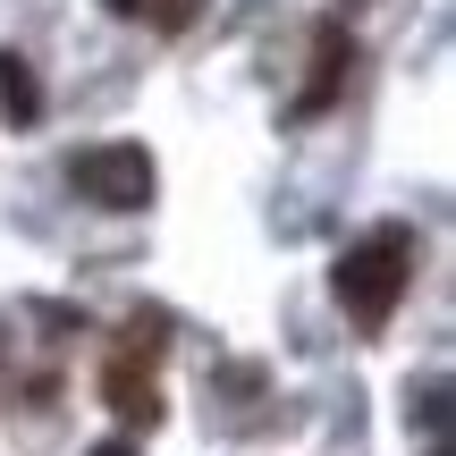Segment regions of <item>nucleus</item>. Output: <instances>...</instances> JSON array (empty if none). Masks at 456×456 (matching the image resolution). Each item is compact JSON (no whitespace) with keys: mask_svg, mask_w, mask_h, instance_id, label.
Wrapping results in <instances>:
<instances>
[{"mask_svg":"<svg viewBox=\"0 0 456 456\" xmlns=\"http://www.w3.org/2000/svg\"><path fill=\"white\" fill-rule=\"evenodd\" d=\"M135 17H152L161 34H186V26L203 17V0H135Z\"/></svg>","mask_w":456,"mask_h":456,"instance_id":"6","label":"nucleus"},{"mask_svg":"<svg viewBox=\"0 0 456 456\" xmlns=\"http://www.w3.org/2000/svg\"><path fill=\"white\" fill-rule=\"evenodd\" d=\"M102 456H127V448H102Z\"/></svg>","mask_w":456,"mask_h":456,"instance_id":"8","label":"nucleus"},{"mask_svg":"<svg viewBox=\"0 0 456 456\" xmlns=\"http://www.w3.org/2000/svg\"><path fill=\"white\" fill-rule=\"evenodd\" d=\"M102 9H118V17H135V0H102Z\"/></svg>","mask_w":456,"mask_h":456,"instance_id":"7","label":"nucleus"},{"mask_svg":"<svg viewBox=\"0 0 456 456\" xmlns=\"http://www.w3.org/2000/svg\"><path fill=\"white\" fill-rule=\"evenodd\" d=\"M406 288H414V228H372V237H355L338 254V305L355 313L363 330H380L397 305H406Z\"/></svg>","mask_w":456,"mask_h":456,"instance_id":"1","label":"nucleus"},{"mask_svg":"<svg viewBox=\"0 0 456 456\" xmlns=\"http://www.w3.org/2000/svg\"><path fill=\"white\" fill-rule=\"evenodd\" d=\"M68 186L102 212H144L152 203V152L144 144H94L68 161Z\"/></svg>","mask_w":456,"mask_h":456,"instance_id":"2","label":"nucleus"},{"mask_svg":"<svg viewBox=\"0 0 456 456\" xmlns=\"http://www.w3.org/2000/svg\"><path fill=\"white\" fill-rule=\"evenodd\" d=\"M0 110L26 127L34 110H43V85H34V68H26V51H0Z\"/></svg>","mask_w":456,"mask_h":456,"instance_id":"5","label":"nucleus"},{"mask_svg":"<svg viewBox=\"0 0 456 456\" xmlns=\"http://www.w3.org/2000/svg\"><path fill=\"white\" fill-rule=\"evenodd\" d=\"M346 60H355V43H346V26H338V17H322V26H313V85H305V102H296L305 118L338 102V85H346Z\"/></svg>","mask_w":456,"mask_h":456,"instance_id":"4","label":"nucleus"},{"mask_svg":"<svg viewBox=\"0 0 456 456\" xmlns=\"http://www.w3.org/2000/svg\"><path fill=\"white\" fill-rule=\"evenodd\" d=\"M152 355H161V322H127L110 372H102V397L118 406V423H152L161 397H152Z\"/></svg>","mask_w":456,"mask_h":456,"instance_id":"3","label":"nucleus"}]
</instances>
